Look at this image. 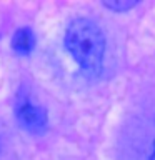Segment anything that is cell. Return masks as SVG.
<instances>
[{"instance_id":"obj_4","label":"cell","mask_w":155,"mask_h":160,"mask_svg":"<svg viewBox=\"0 0 155 160\" xmlns=\"http://www.w3.org/2000/svg\"><path fill=\"white\" fill-rule=\"evenodd\" d=\"M137 5L135 0H110V2H103V7L113 12H127L128 8H132Z\"/></svg>"},{"instance_id":"obj_1","label":"cell","mask_w":155,"mask_h":160,"mask_svg":"<svg viewBox=\"0 0 155 160\" xmlns=\"http://www.w3.org/2000/svg\"><path fill=\"white\" fill-rule=\"evenodd\" d=\"M65 47L82 70L88 73L100 70L105 53V37L90 18H75L70 22L65 32Z\"/></svg>"},{"instance_id":"obj_3","label":"cell","mask_w":155,"mask_h":160,"mask_svg":"<svg viewBox=\"0 0 155 160\" xmlns=\"http://www.w3.org/2000/svg\"><path fill=\"white\" fill-rule=\"evenodd\" d=\"M35 47V35L28 27H22L13 33L12 48L20 55H28Z\"/></svg>"},{"instance_id":"obj_2","label":"cell","mask_w":155,"mask_h":160,"mask_svg":"<svg viewBox=\"0 0 155 160\" xmlns=\"http://www.w3.org/2000/svg\"><path fill=\"white\" fill-rule=\"evenodd\" d=\"M17 118L18 123L30 133H42L47 128V112L43 107H38L28 100H23L17 105Z\"/></svg>"},{"instance_id":"obj_5","label":"cell","mask_w":155,"mask_h":160,"mask_svg":"<svg viewBox=\"0 0 155 160\" xmlns=\"http://www.w3.org/2000/svg\"><path fill=\"white\" fill-rule=\"evenodd\" d=\"M150 160H155V143H153V152L150 155Z\"/></svg>"}]
</instances>
